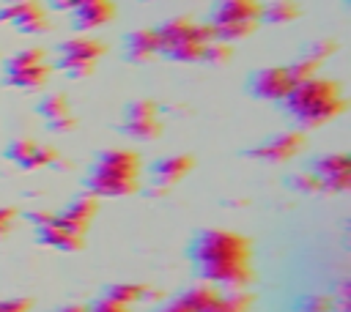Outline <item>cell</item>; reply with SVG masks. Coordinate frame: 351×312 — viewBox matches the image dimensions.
I'll return each mask as SVG.
<instances>
[{
	"label": "cell",
	"mask_w": 351,
	"mask_h": 312,
	"mask_svg": "<svg viewBox=\"0 0 351 312\" xmlns=\"http://www.w3.org/2000/svg\"><path fill=\"white\" fill-rule=\"evenodd\" d=\"M197 276L219 290H244L252 282V244L228 227L200 230L189 246Z\"/></svg>",
	"instance_id": "6da1fadb"
},
{
	"label": "cell",
	"mask_w": 351,
	"mask_h": 312,
	"mask_svg": "<svg viewBox=\"0 0 351 312\" xmlns=\"http://www.w3.org/2000/svg\"><path fill=\"white\" fill-rule=\"evenodd\" d=\"M280 104H282L285 115L302 131L326 126L329 120L340 118L348 107L340 82L326 79V77H310L304 82H293L291 93Z\"/></svg>",
	"instance_id": "7a4b0ae2"
},
{
	"label": "cell",
	"mask_w": 351,
	"mask_h": 312,
	"mask_svg": "<svg viewBox=\"0 0 351 312\" xmlns=\"http://www.w3.org/2000/svg\"><path fill=\"white\" fill-rule=\"evenodd\" d=\"M140 153L132 148L99 151L85 175V192L93 197H129L140 189Z\"/></svg>",
	"instance_id": "3957f363"
},
{
	"label": "cell",
	"mask_w": 351,
	"mask_h": 312,
	"mask_svg": "<svg viewBox=\"0 0 351 312\" xmlns=\"http://www.w3.org/2000/svg\"><path fill=\"white\" fill-rule=\"evenodd\" d=\"M159 49L156 55L176 63H197L206 55V47L214 41L208 25H197L189 16H173L156 27Z\"/></svg>",
	"instance_id": "277c9868"
},
{
	"label": "cell",
	"mask_w": 351,
	"mask_h": 312,
	"mask_svg": "<svg viewBox=\"0 0 351 312\" xmlns=\"http://www.w3.org/2000/svg\"><path fill=\"white\" fill-rule=\"evenodd\" d=\"M261 0H219L214 3L211 8V16H208V27H211V36L217 41H239V38H247L255 33V27L261 25Z\"/></svg>",
	"instance_id": "5b68a950"
},
{
	"label": "cell",
	"mask_w": 351,
	"mask_h": 312,
	"mask_svg": "<svg viewBox=\"0 0 351 312\" xmlns=\"http://www.w3.org/2000/svg\"><path fill=\"white\" fill-rule=\"evenodd\" d=\"M52 77V66L47 63V55L41 47H25L16 49L3 63V79L11 88L19 90H41Z\"/></svg>",
	"instance_id": "8992f818"
},
{
	"label": "cell",
	"mask_w": 351,
	"mask_h": 312,
	"mask_svg": "<svg viewBox=\"0 0 351 312\" xmlns=\"http://www.w3.org/2000/svg\"><path fill=\"white\" fill-rule=\"evenodd\" d=\"M107 52V47L93 36H71L58 44V68L71 79H85L96 71V60Z\"/></svg>",
	"instance_id": "52a82bcc"
},
{
	"label": "cell",
	"mask_w": 351,
	"mask_h": 312,
	"mask_svg": "<svg viewBox=\"0 0 351 312\" xmlns=\"http://www.w3.org/2000/svg\"><path fill=\"white\" fill-rule=\"evenodd\" d=\"M121 131L132 140L151 142L162 134V120H159V107L151 99H134L123 107L121 118Z\"/></svg>",
	"instance_id": "ba28073f"
},
{
	"label": "cell",
	"mask_w": 351,
	"mask_h": 312,
	"mask_svg": "<svg viewBox=\"0 0 351 312\" xmlns=\"http://www.w3.org/2000/svg\"><path fill=\"white\" fill-rule=\"evenodd\" d=\"M304 148H307V134L302 129H291V131H280V134L247 148L244 156L258 159V161H269V164H285V161L296 159Z\"/></svg>",
	"instance_id": "9c48e42d"
},
{
	"label": "cell",
	"mask_w": 351,
	"mask_h": 312,
	"mask_svg": "<svg viewBox=\"0 0 351 312\" xmlns=\"http://www.w3.org/2000/svg\"><path fill=\"white\" fill-rule=\"evenodd\" d=\"M0 25H11L22 36H41L52 27L49 14L38 0H11L0 8Z\"/></svg>",
	"instance_id": "30bf717a"
},
{
	"label": "cell",
	"mask_w": 351,
	"mask_h": 312,
	"mask_svg": "<svg viewBox=\"0 0 351 312\" xmlns=\"http://www.w3.org/2000/svg\"><path fill=\"white\" fill-rule=\"evenodd\" d=\"M3 156H5L14 167H19V170H41V167H52V164L60 161L58 148L44 145V142H38V140H33V137H14V140L5 145Z\"/></svg>",
	"instance_id": "8fae6325"
},
{
	"label": "cell",
	"mask_w": 351,
	"mask_h": 312,
	"mask_svg": "<svg viewBox=\"0 0 351 312\" xmlns=\"http://www.w3.org/2000/svg\"><path fill=\"white\" fill-rule=\"evenodd\" d=\"M293 88V77L288 66H263L255 68L247 79V90L258 101H282Z\"/></svg>",
	"instance_id": "7c38bea8"
},
{
	"label": "cell",
	"mask_w": 351,
	"mask_h": 312,
	"mask_svg": "<svg viewBox=\"0 0 351 312\" xmlns=\"http://www.w3.org/2000/svg\"><path fill=\"white\" fill-rule=\"evenodd\" d=\"M310 172L318 178L321 192L343 194L351 189V161L346 153H324L313 161Z\"/></svg>",
	"instance_id": "4fadbf2b"
},
{
	"label": "cell",
	"mask_w": 351,
	"mask_h": 312,
	"mask_svg": "<svg viewBox=\"0 0 351 312\" xmlns=\"http://www.w3.org/2000/svg\"><path fill=\"white\" fill-rule=\"evenodd\" d=\"M192 167H195V159L189 153H167L151 164V181L159 192H167L170 186L181 183L192 172Z\"/></svg>",
	"instance_id": "5bb4252c"
},
{
	"label": "cell",
	"mask_w": 351,
	"mask_h": 312,
	"mask_svg": "<svg viewBox=\"0 0 351 312\" xmlns=\"http://www.w3.org/2000/svg\"><path fill=\"white\" fill-rule=\"evenodd\" d=\"M36 112L44 118V123H47L49 131H71L77 126V118L71 112L69 99L63 93H58V90L44 93L38 99V104H36Z\"/></svg>",
	"instance_id": "9a60e30c"
},
{
	"label": "cell",
	"mask_w": 351,
	"mask_h": 312,
	"mask_svg": "<svg viewBox=\"0 0 351 312\" xmlns=\"http://www.w3.org/2000/svg\"><path fill=\"white\" fill-rule=\"evenodd\" d=\"M96 213H99V197H93V194H88V192H85V194H80V197H74L66 208L55 211L58 222H60V224H66L69 230L80 233V235H85V233H88V227L93 224Z\"/></svg>",
	"instance_id": "2e32d148"
},
{
	"label": "cell",
	"mask_w": 351,
	"mask_h": 312,
	"mask_svg": "<svg viewBox=\"0 0 351 312\" xmlns=\"http://www.w3.org/2000/svg\"><path fill=\"white\" fill-rule=\"evenodd\" d=\"M36 238H38V244H44L49 249H58V252H80L85 246V235L60 224L55 213L36 227Z\"/></svg>",
	"instance_id": "e0dca14e"
},
{
	"label": "cell",
	"mask_w": 351,
	"mask_h": 312,
	"mask_svg": "<svg viewBox=\"0 0 351 312\" xmlns=\"http://www.w3.org/2000/svg\"><path fill=\"white\" fill-rule=\"evenodd\" d=\"M112 16H115V3L112 0H93V3H85V5L71 11V27L77 33L88 36L90 30L104 27Z\"/></svg>",
	"instance_id": "ac0fdd59"
},
{
	"label": "cell",
	"mask_w": 351,
	"mask_h": 312,
	"mask_svg": "<svg viewBox=\"0 0 351 312\" xmlns=\"http://www.w3.org/2000/svg\"><path fill=\"white\" fill-rule=\"evenodd\" d=\"M217 290H219V287L206 285V282H203V285H195V287L178 293L176 298H167L156 312H206L208 304L214 301Z\"/></svg>",
	"instance_id": "d6986e66"
},
{
	"label": "cell",
	"mask_w": 351,
	"mask_h": 312,
	"mask_svg": "<svg viewBox=\"0 0 351 312\" xmlns=\"http://www.w3.org/2000/svg\"><path fill=\"white\" fill-rule=\"evenodd\" d=\"M159 49L156 27H137L123 36V57L129 63H148Z\"/></svg>",
	"instance_id": "ffe728a7"
},
{
	"label": "cell",
	"mask_w": 351,
	"mask_h": 312,
	"mask_svg": "<svg viewBox=\"0 0 351 312\" xmlns=\"http://www.w3.org/2000/svg\"><path fill=\"white\" fill-rule=\"evenodd\" d=\"M299 14H302V8H299L296 0H271V3L261 5V19L258 22H263V25H288Z\"/></svg>",
	"instance_id": "44dd1931"
},
{
	"label": "cell",
	"mask_w": 351,
	"mask_h": 312,
	"mask_svg": "<svg viewBox=\"0 0 351 312\" xmlns=\"http://www.w3.org/2000/svg\"><path fill=\"white\" fill-rule=\"evenodd\" d=\"M252 309V296L244 290H217L214 301L208 304L206 312H250Z\"/></svg>",
	"instance_id": "7402d4cb"
},
{
	"label": "cell",
	"mask_w": 351,
	"mask_h": 312,
	"mask_svg": "<svg viewBox=\"0 0 351 312\" xmlns=\"http://www.w3.org/2000/svg\"><path fill=\"white\" fill-rule=\"evenodd\" d=\"M148 293H151L148 285H140V282H115V285L107 287L104 296H107V298H115V301H121V304H126V307H134V304L145 301Z\"/></svg>",
	"instance_id": "603a6c76"
},
{
	"label": "cell",
	"mask_w": 351,
	"mask_h": 312,
	"mask_svg": "<svg viewBox=\"0 0 351 312\" xmlns=\"http://www.w3.org/2000/svg\"><path fill=\"white\" fill-rule=\"evenodd\" d=\"M337 52V44L332 41V38H315V41H310L307 47H304V57H310V60H315V63H324L326 57H332Z\"/></svg>",
	"instance_id": "cb8c5ba5"
},
{
	"label": "cell",
	"mask_w": 351,
	"mask_h": 312,
	"mask_svg": "<svg viewBox=\"0 0 351 312\" xmlns=\"http://www.w3.org/2000/svg\"><path fill=\"white\" fill-rule=\"evenodd\" d=\"M288 71H291L293 82H304V79H310V77H318L321 63H315V60H310V57L299 55V57H296V60L288 66Z\"/></svg>",
	"instance_id": "d4e9b609"
},
{
	"label": "cell",
	"mask_w": 351,
	"mask_h": 312,
	"mask_svg": "<svg viewBox=\"0 0 351 312\" xmlns=\"http://www.w3.org/2000/svg\"><path fill=\"white\" fill-rule=\"evenodd\" d=\"M335 309V298L326 293H310L299 301V312H332Z\"/></svg>",
	"instance_id": "484cf974"
},
{
	"label": "cell",
	"mask_w": 351,
	"mask_h": 312,
	"mask_svg": "<svg viewBox=\"0 0 351 312\" xmlns=\"http://www.w3.org/2000/svg\"><path fill=\"white\" fill-rule=\"evenodd\" d=\"M288 186L293 192H302V194H318L321 192V183H318V178L313 172H293L288 178Z\"/></svg>",
	"instance_id": "4316f807"
},
{
	"label": "cell",
	"mask_w": 351,
	"mask_h": 312,
	"mask_svg": "<svg viewBox=\"0 0 351 312\" xmlns=\"http://www.w3.org/2000/svg\"><path fill=\"white\" fill-rule=\"evenodd\" d=\"M230 55H233V47L230 44H225V41H211L208 47H206V55H203V60L206 63H211V66H222V63H228L230 60Z\"/></svg>",
	"instance_id": "83f0119b"
},
{
	"label": "cell",
	"mask_w": 351,
	"mask_h": 312,
	"mask_svg": "<svg viewBox=\"0 0 351 312\" xmlns=\"http://www.w3.org/2000/svg\"><path fill=\"white\" fill-rule=\"evenodd\" d=\"M16 216H19V211L14 205H0V238H5L14 230Z\"/></svg>",
	"instance_id": "f1b7e54d"
},
{
	"label": "cell",
	"mask_w": 351,
	"mask_h": 312,
	"mask_svg": "<svg viewBox=\"0 0 351 312\" xmlns=\"http://www.w3.org/2000/svg\"><path fill=\"white\" fill-rule=\"evenodd\" d=\"M90 312H132V307H126V304H121L115 298L101 296L96 304H90Z\"/></svg>",
	"instance_id": "f546056e"
},
{
	"label": "cell",
	"mask_w": 351,
	"mask_h": 312,
	"mask_svg": "<svg viewBox=\"0 0 351 312\" xmlns=\"http://www.w3.org/2000/svg\"><path fill=\"white\" fill-rule=\"evenodd\" d=\"M33 301L30 298H0V312H30Z\"/></svg>",
	"instance_id": "4dcf8cb0"
},
{
	"label": "cell",
	"mask_w": 351,
	"mask_h": 312,
	"mask_svg": "<svg viewBox=\"0 0 351 312\" xmlns=\"http://www.w3.org/2000/svg\"><path fill=\"white\" fill-rule=\"evenodd\" d=\"M85 3H93V0H47V5L52 8V11H74V8H80V5H85Z\"/></svg>",
	"instance_id": "1f68e13d"
},
{
	"label": "cell",
	"mask_w": 351,
	"mask_h": 312,
	"mask_svg": "<svg viewBox=\"0 0 351 312\" xmlns=\"http://www.w3.org/2000/svg\"><path fill=\"white\" fill-rule=\"evenodd\" d=\"M55 312H90V304H63Z\"/></svg>",
	"instance_id": "d6a6232c"
},
{
	"label": "cell",
	"mask_w": 351,
	"mask_h": 312,
	"mask_svg": "<svg viewBox=\"0 0 351 312\" xmlns=\"http://www.w3.org/2000/svg\"><path fill=\"white\" fill-rule=\"evenodd\" d=\"M140 3H154V0H140Z\"/></svg>",
	"instance_id": "836d02e7"
},
{
	"label": "cell",
	"mask_w": 351,
	"mask_h": 312,
	"mask_svg": "<svg viewBox=\"0 0 351 312\" xmlns=\"http://www.w3.org/2000/svg\"><path fill=\"white\" fill-rule=\"evenodd\" d=\"M214 3H219V0H214Z\"/></svg>",
	"instance_id": "e575fe53"
}]
</instances>
